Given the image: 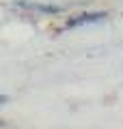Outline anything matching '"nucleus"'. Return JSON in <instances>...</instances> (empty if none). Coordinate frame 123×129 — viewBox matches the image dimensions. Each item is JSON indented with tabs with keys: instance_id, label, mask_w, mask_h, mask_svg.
I'll return each instance as SVG.
<instances>
[{
	"instance_id": "f257e3e1",
	"label": "nucleus",
	"mask_w": 123,
	"mask_h": 129,
	"mask_svg": "<svg viewBox=\"0 0 123 129\" xmlns=\"http://www.w3.org/2000/svg\"><path fill=\"white\" fill-rule=\"evenodd\" d=\"M108 17L106 11H87V13H78L73 17H69L65 22V28H82V26H91V24H99Z\"/></svg>"
},
{
	"instance_id": "f03ea898",
	"label": "nucleus",
	"mask_w": 123,
	"mask_h": 129,
	"mask_svg": "<svg viewBox=\"0 0 123 129\" xmlns=\"http://www.w3.org/2000/svg\"><path fill=\"white\" fill-rule=\"evenodd\" d=\"M30 11H39V13H46V15H56V13H63V7H56V5H37V2H28V5H22Z\"/></svg>"
},
{
	"instance_id": "7ed1b4c3",
	"label": "nucleus",
	"mask_w": 123,
	"mask_h": 129,
	"mask_svg": "<svg viewBox=\"0 0 123 129\" xmlns=\"http://www.w3.org/2000/svg\"><path fill=\"white\" fill-rule=\"evenodd\" d=\"M7 101H9V97H7V95H0V106H5Z\"/></svg>"
},
{
	"instance_id": "20e7f679",
	"label": "nucleus",
	"mask_w": 123,
	"mask_h": 129,
	"mask_svg": "<svg viewBox=\"0 0 123 129\" xmlns=\"http://www.w3.org/2000/svg\"><path fill=\"white\" fill-rule=\"evenodd\" d=\"M0 127H2V123H0Z\"/></svg>"
}]
</instances>
